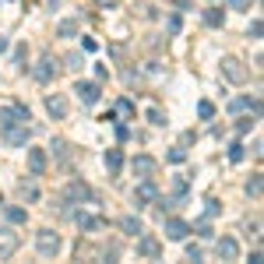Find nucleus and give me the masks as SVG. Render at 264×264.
I'll list each match as a JSON object with an SVG mask.
<instances>
[{"mask_svg":"<svg viewBox=\"0 0 264 264\" xmlns=\"http://www.w3.org/2000/svg\"><path fill=\"white\" fill-rule=\"evenodd\" d=\"M35 250H39V257H57V254H60V236H57L53 229H39Z\"/></svg>","mask_w":264,"mask_h":264,"instance_id":"nucleus-1","label":"nucleus"},{"mask_svg":"<svg viewBox=\"0 0 264 264\" xmlns=\"http://www.w3.org/2000/svg\"><path fill=\"white\" fill-rule=\"evenodd\" d=\"M25 120H32L28 106H21V102H14V106H0V131H4V127H14V124H25Z\"/></svg>","mask_w":264,"mask_h":264,"instance_id":"nucleus-2","label":"nucleus"},{"mask_svg":"<svg viewBox=\"0 0 264 264\" xmlns=\"http://www.w3.org/2000/svg\"><path fill=\"white\" fill-rule=\"evenodd\" d=\"M222 74H225L233 85H243V81H247V67L240 64L236 57H225V60H222Z\"/></svg>","mask_w":264,"mask_h":264,"instance_id":"nucleus-3","label":"nucleus"},{"mask_svg":"<svg viewBox=\"0 0 264 264\" xmlns=\"http://www.w3.org/2000/svg\"><path fill=\"white\" fill-rule=\"evenodd\" d=\"M28 137H32V131H28L25 124H14V127H4V141H7L11 148H21V144H28Z\"/></svg>","mask_w":264,"mask_h":264,"instance_id":"nucleus-4","label":"nucleus"},{"mask_svg":"<svg viewBox=\"0 0 264 264\" xmlns=\"http://www.w3.org/2000/svg\"><path fill=\"white\" fill-rule=\"evenodd\" d=\"M155 198H159V191H155L152 176H148V180H141V183H137V191H134V204H137V208H144V204H152Z\"/></svg>","mask_w":264,"mask_h":264,"instance_id":"nucleus-5","label":"nucleus"},{"mask_svg":"<svg viewBox=\"0 0 264 264\" xmlns=\"http://www.w3.org/2000/svg\"><path fill=\"white\" fill-rule=\"evenodd\" d=\"M32 74H35V81H39V85H50V81L57 78V60H53V57H43L39 67H35Z\"/></svg>","mask_w":264,"mask_h":264,"instance_id":"nucleus-6","label":"nucleus"},{"mask_svg":"<svg viewBox=\"0 0 264 264\" xmlns=\"http://www.w3.org/2000/svg\"><path fill=\"white\" fill-rule=\"evenodd\" d=\"M191 236V225L183 222V218H166V240H187Z\"/></svg>","mask_w":264,"mask_h":264,"instance_id":"nucleus-7","label":"nucleus"},{"mask_svg":"<svg viewBox=\"0 0 264 264\" xmlns=\"http://www.w3.org/2000/svg\"><path fill=\"white\" fill-rule=\"evenodd\" d=\"M215 254H218L222 261H236V257H240V243H236L233 236H222V240L215 243Z\"/></svg>","mask_w":264,"mask_h":264,"instance_id":"nucleus-8","label":"nucleus"},{"mask_svg":"<svg viewBox=\"0 0 264 264\" xmlns=\"http://www.w3.org/2000/svg\"><path fill=\"white\" fill-rule=\"evenodd\" d=\"M74 92H78V99H81L85 106H95V102H99V85H92V81H78Z\"/></svg>","mask_w":264,"mask_h":264,"instance_id":"nucleus-9","label":"nucleus"},{"mask_svg":"<svg viewBox=\"0 0 264 264\" xmlns=\"http://www.w3.org/2000/svg\"><path fill=\"white\" fill-rule=\"evenodd\" d=\"M137 254L155 261V257L162 254V247H159V240H155V236H144V233H141V236H137Z\"/></svg>","mask_w":264,"mask_h":264,"instance_id":"nucleus-10","label":"nucleus"},{"mask_svg":"<svg viewBox=\"0 0 264 264\" xmlns=\"http://www.w3.org/2000/svg\"><path fill=\"white\" fill-rule=\"evenodd\" d=\"M131 169H134L137 180H148V176L155 173V159H152V155H137V159L131 162Z\"/></svg>","mask_w":264,"mask_h":264,"instance_id":"nucleus-11","label":"nucleus"},{"mask_svg":"<svg viewBox=\"0 0 264 264\" xmlns=\"http://www.w3.org/2000/svg\"><path fill=\"white\" fill-rule=\"evenodd\" d=\"M28 173L32 176H43L46 173V152L43 148H28Z\"/></svg>","mask_w":264,"mask_h":264,"instance_id":"nucleus-12","label":"nucleus"},{"mask_svg":"<svg viewBox=\"0 0 264 264\" xmlns=\"http://www.w3.org/2000/svg\"><path fill=\"white\" fill-rule=\"evenodd\" d=\"M74 222L81 225V233H95V229L106 225V218H99V215H85V211H74Z\"/></svg>","mask_w":264,"mask_h":264,"instance_id":"nucleus-13","label":"nucleus"},{"mask_svg":"<svg viewBox=\"0 0 264 264\" xmlns=\"http://www.w3.org/2000/svg\"><path fill=\"white\" fill-rule=\"evenodd\" d=\"M46 113H50L53 120H64V117H67V99H64V95H57V92H53V95L46 99Z\"/></svg>","mask_w":264,"mask_h":264,"instance_id":"nucleus-14","label":"nucleus"},{"mask_svg":"<svg viewBox=\"0 0 264 264\" xmlns=\"http://www.w3.org/2000/svg\"><path fill=\"white\" fill-rule=\"evenodd\" d=\"M14 250H18V236L4 225V229H0V257H11Z\"/></svg>","mask_w":264,"mask_h":264,"instance_id":"nucleus-15","label":"nucleus"},{"mask_svg":"<svg viewBox=\"0 0 264 264\" xmlns=\"http://www.w3.org/2000/svg\"><path fill=\"white\" fill-rule=\"evenodd\" d=\"M85 198H92V187H88L85 180H74V183L67 187V201H85Z\"/></svg>","mask_w":264,"mask_h":264,"instance_id":"nucleus-16","label":"nucleus"},{"mask_svg":"<svg viewBox=\"0 0 264 264\" xmlns=\"http://www.w3.org/2000/svg\"><path fill=\"white\" fill-rule=\"evenodd\" d=\"M120 166H124V152H120V148H109V152H106V169H109V176H117Z\"/></svg>","mask_w":264,"mask_h":264,"instance_id":"nucleus-17","label":"nucleus"},{"mask_svg":"<svg viewBox=\"0 0 264 264\" xmlns=\"http://www.w3.org/2000/svg\"><path fill=\"white\" fill-rule=\"evenodd\" d=\"M120 229H124L127 236H141V233H144L141 218H134V215H127V218H120Z\"/></svg>","mask_w":264,"mask_h":264,"instance_id":"nucleus-18","label":"nucleus"},{"mask_svg":"<svg viewBox=\"0 0 264 264\" xmlns=\"http://www.w3.org/2000/svg\"><path fill=\"white\" fill-rule=\"evenodd\" d=\"M204 25H211V28H222V25H225V14H222L218 7H208V11H204Z\"/></svg>","mask_w":264,"mask_h":264,"instance_id":"nucleus-19","label":"nucleus"},{"mask_svg":"<svg viewBox=\"0 0 264 264\" xmlns=\"http://www.w3.org/2000/svg\"><path fill=\"white\" fill-rule=\"evenodd\" d=\"M4 215H7L11 225H25V222H28V211H25V208H4Z\"/></svg>","mask_w":264,"mask_h":264,"instance_id":"nucleus-20","label":"nucleus"},{"mask_svg":"<svg viewBox=\"0 0 264 264\" xmlns=\"http://www.w3.org/2000/svg\"><path fill=\"white\" fill-rule=\"evenodd\" d=\"M57 35H64V39H70V35H78V21H74V18H64V21L57 25Z\"/></svg>","mask_w":264,"mask_h":264,"instance_id":"nucleus-21","label":"nucleus"},{"mask_svg":"<svg viewBox=\"0 0 264 264\" xmlns=\"http://www.w3.org/2000/svg\"><path fill=\"white\" fill-rule=\"evenodd\" d=\"M50 148H53V155H57L60 162H67V159H70V144H67V141H60V137H57Z\"/></svg>","mask_w":264,"mask_h":264,"instance_id":"nucleus-22","label":"nucleus"},{"mask_svg":"<svg viewBox=\"0 0 264 264\" xmlns=\"http://www.w3.org/2000/svg\"><path fill=\"white\" fill-rule=\"evenodd\" d=\"M191 233H198L201 240H211V222H208V218H201L198 225H191Z\"/></svg>","mask_w":264,"mask_h":264,"instance_id":"nucleus-23","label":"nucleus"},{"mask_svg":"<svg viewBox=\"0 0 264 264\" xmlns=\"http://www.w3.org/2000/svg\"><path fill=\"white\" fill-rule=\"evenodd\" d=\"M247 194H250V198H261V173H254V176L247 180Z\"/></svg>","mask_w":264,"mask_h":264,"instance_id":"nucleus-24","label":"nucleus"},{"mask_svg":"<svg viewBox=\"0 0 264 264\" xmlns=\"http://www.w3.org/2000/svg\"><path fill=\"white\" fill-rule=\"evenodd\" d=\"M198 117H201V120H211V117H215V106H211L208 99H201V102H198Z\"/></svg>","mask_w":264,"mask_h":264,"instance_id":"nucleus-25","label":"nucleus"},{"mask_svg":"<svg viewBox=\"0 0 264 264\" xmlns=\"http://www.w3.org/2000/svg\"><path fill=\"white\" fill-rule=\"evenodd\" d=\"M117 113H120L124 120H131V117H134V106L127 102V99H120V102H117Z\"/></svg>","mask_w":264,"mask_h":264,"instance_id":"nucleus-26","label":"nucleus"},{"mask_svg":"<svg viewBox=\"0 0 264 264\" xmlns=\"http://www.w3.org/2000/svg\"><path fill=\"white\" fill-rule=\"evenodd\" d=\"M229 159H233V162H243V159H247V148H243V144H233V148H229Z\"/></svg>","mask_w":264,"mask_h":264,"instance_id":"nucleus-27","label":"nucleus"},{"mask_svg":"<svg viewBox=\"0 0 264 264\" xmlns=\"http://www.w3.org/2000/svg\"><path fill=\"white\" fill-rule=\"evenodd\" d=\"M169 162H173V166L187 162V148H173V152H169Z\"/></svg>","mask_w":264,"mask_h":264,"instance_id":"nucleus-28","label":"nucleus"},{"mask_svg":"<svg viewBox=\"0 0 264 264\" xmlns=\"http://www.w3.org/2000/svg\"><path fill=\"white\" fill-rule=\"evenodd\" d=\"M148 120H152L155 127H162V124H166V117H162V109H155V106L148 109Z\"/></svg>","mask_w":264,"mask_h":264,"instance_id":"nucleus-29","label":"nucleus"},{"mask_svg":"<svg viewBox=\"0 0 264 264\" xmlns=\"http://www.w3.org/2000/svg\"><path fill=\"white\" fill-rule=\"evenodd\" d=\"M225 4H229L233 11H250V7H254V0H225Z\"/></svg>","mask_w":264,"mask_h":264,"instance_id":"nucleus-30","label":"nucleus"},{"mask_svg":"<svg viewBox=\"0 0 264 264\" xmlns=\"http://www.w3.org/2000/svg\"><path fill=\"white\" fill-rule=\"evenodd\" d=\"M21 198L35 201V198H39V191H35V187H32V183H21Z\"/></svg>","mask_w":264,"mask_h":264,"instance_id":"nucleus-31","label":"nucleus"},{"mask_svg":"<svg viewBox=\"0 0 264 264\" xmlns=\"http://www.w3.org/2000/svg\"><path fill=\"white\" fill-rule=\"evenodd\" d=\"M81 67V53H67V70H78Z\"/></svg>","mask_w":264,"mask_h":264,"instance_id":"nucleus-32","label":"nucleus"},{"mask_svg":"<svg viewBox=\"0 0 264 264\" xmlns=\"http://www.w3.org/2000/svg\"><path fill=\"white\" fill-rule=\"evenodd\" d=\"M215 215H218V201L211 198L208 201V208H204V218H215Z\"/></svg>","mask_w":264,"mask_h":264,"instance_id":"nucleus-33","label":"nucleus"},{"mask_svg":"<svg viewBox=\"0 0 264 264\" xmlns=\"http://www.w3.org/2000/svg\"><path fill=\"white\" fill-rule=\"evenodd\" d=\"M247 131H254V120H240L236 124V134H247Z\"/></svg>","mask_w":264,"mask_h":264,"instance_id":"nucleus-34","label":"nucleus"},{"mask_svg":"<svg viewBox=\"0 0 264 264\" xmlns=\"http://www.w3.org/2000/svg\"><path fill=\"white\" fill-rule=\"evenodd\" d=\"M247 35H250V39H261V21H254V25L247 28Z\"/></svg>","mask_w":264,"mask_h":264,"instance_id":"nucleus-35","label":"nucleus"},{"mask_svg":"<svg viewBox=\"0 0 264 264\" xmlns=\"http://www.w3.org/2000/svg\"><path fill=\"white\" fill-rule=\"evenodd\" d=\"M187 257H191V261H201V247L191 243V247H187Z\"/></svg>","mask_w":264,"mask_h":264,"instance_id":"nucleus-36","label":"nucleus"},{"mask_svg":"<svg viewBox=\"0 0 264 264\" xmlns=\"http://www.w3.org/2000/svg\"><path fill=\"white\" fill-rule=\"evenodd\" d=\"M7 46H11V43H7V39L0 35V53H7Z\"/></svg>","mask_w":264,"mask_h":264,"instance_id":"nucleus-37","label":"nucleus"},{"mask_svg":"<svg viewBox=\"0 0 264 264\" xmlns=\"http://www.w3.org/2000/svg\"><path fill=\"white\" fill-rule=\"evenodd\" d=\"M113 4H120V0H99V7H113Z\"/></svg>","mask_w":264,"mask_h":264,"instance_id":"nucleus-38","label":"nucleus"},{"mask_svg":"<svg viewBox=\"0 0 264 264\" xmlns=\"http://www.w3.org/2000/svg\"><path fill=\"white\" fill-rule=\"evenodd\" d=\"M0 208H4V194H0Z\"/></svg>","mask_w":264,"mask_h":264,"instance_id":"nucleus-39","label":"nucleus"}]
</instances>
